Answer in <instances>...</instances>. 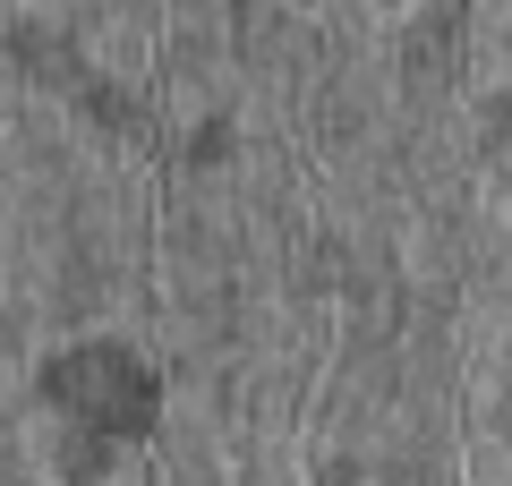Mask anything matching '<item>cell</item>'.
I'll return each instance as SVG.
<instances>
[{
  "instance_id": "cell-1",
  "label": "cell",
  "mask_w": 512,
  "mask_h": 486,
  "mask_svg": "<svg viewBox=\"0 0 512 486\" xmlns=\"http://www.w3.org/2000/svg\"><path fill=\"white\" fill-rule=\"evenodd\" d=\"M52 401L77 418V435L94 444H128V435L154 427V376L128 359L120 342H86L52 367Z\"/></svg>"
}]
</instances>
